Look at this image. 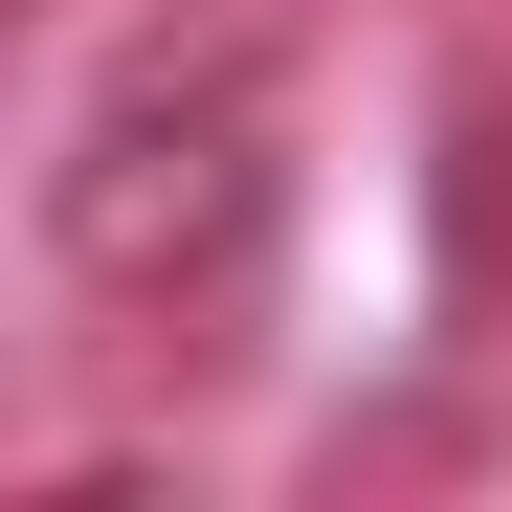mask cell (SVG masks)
<instances>
[{"mask_svg": "<svg viewBox=\"0 0 512 512\" xmlns=\"http://www.w3.org/2000/svg\"><path fill=\"white\" fill-rule=\"evenodd\" d=\"M446 268H468V290H512V112H468V134H446Z\"/></svg>", "mask_w": 512, "mask_h": 512, "instance_id": "obj_2", "label": "cell"}, {"mask_svg": "<svg viewBox=\"0 0 512 512\" xmlns=\"http://www.w3.org/2000/svg\"><path fill=\"white\" fill-rule=\"evenodd\" d=\"M45 245H67V290H112L156 334L245 312L268 245H290L268 90H245V67H112V90L67 112V156H45Z\"/></svg>", "mask_w": 512, "mask_h": 512, "instance_id": "obj_1", "label": "cell"}]
</instances>
